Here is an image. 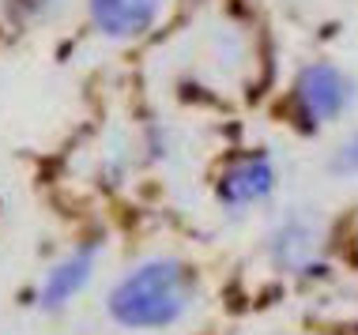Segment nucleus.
<instances>
[{"label":"nucleus","mask_w":358,"mask_h":335,"mask_svg":"<svg viewBox=\"0 0 358 335\" xmlns=\"http://www.w3.org/2000/svg\"><path fill=\"white\" fill-rule=\"evenodd\" d=\"M64 0H4V12L15 19L19 27H42L57 19Z\"/></svg>","instance_id":"0eeeda50"},{"label":"nucleus","mask_w":358,"mask_h":335,"mask_svg":"<svg viewBox=\"0 0 358 335\" xmlns=\"http://www.w3.org/2000/svg\"><path fill=\"white\" fill-rule=\"evenodd\" d=\"M358 87L340 64L332 61H313L294 75V87H290V102L294 113L306 128H324L336 124L340 117H347V110L355 106Z\"/></svg>","instance_id":"7ed1b4c3"},{"label":"nucleus","mask_w":358,"mask_h":335,"mask_svg":"<svg viewBox=\"0 0 358 335\" xmlns=\"http://www.w3.org/2000/svg\"><path fill=\"white\" fill-rule=\"evenodd\" d=\"M196 305V275L185 260L151 256L113 283L106 313L124 332H159L185 320Z\"/></svg>","instance_id":"f257e3e1"},{"label":"nucleus","mask_w":358,"mask_h":335,"mask_svg":"<svg viewBox=\"0 0 358 335\" xmlns=\"http://www.w3.org/2000/svg\"><path fill=\"white\" fill-rule=\"evenodd\" d=\"M264 253L275 271L294 275V279H309L328 260V223L317 211H306V207L287 211L268 230Z\"/></svg>","instance_id":"f03ea898"},{"label":"nucleus","mask_w":358,"mask_h":335,"mask_svg":"<svg viewBox=\"0 0 358 335\" xmlns=\"http://www.w3.org/2000/svg\"><path fill=\"white\" fill-rule=\"evenodd\" d=\"M166 0H87V19L110 42H140L155 31Z\"/></svg>","instance_id":"423d86ee"},{"label":"nucleus","mask_w":358,"mask_h":335,"mask_svg":"<svg viewBox=\"0 0 358 335\" xmlns=\"http://www.w3.org/2000/svg\"><path fill=\"white\" fill-rule=\"evenodd\" d=\"M99 260H102L99 241H80L76 248H69V253L42 275V283H38V305H42L45 313H57V309H64V305H72L87 286H91L94 271H99Z\"/></svg>","instance_id":"39448f33"},{"label":"nucleus","mask_w":358,"mask_h":335,"mask_svg":"<svg viewBox=\"0 0 358 335\" xmlns=\"http://www.w3.org/2000/svg\"><path fill=\"white\" fill-rule=\"evenodd\" d=\"M332 170L340 177H351L358 181V132H351L340 147H336V155H332Z\"/></svg>","instance_id":"6e6552de"},{"label":"nucleus","mask_w":358,"mask_h":335,"mask_svg":"<svg viewBox=\"0 0 358 335\" xmlns=\"http://www.w3.org/2000/svg\"><path fill=\"white\" fill-rule=\"evenodd\" d=\"M279 188V166L268 151H241L227 158L215 177V200L227 215H245L264 207Z\"/></svg>","instance_id":"20e7f679"}]
</instances>
